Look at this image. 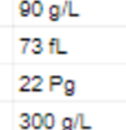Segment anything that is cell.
<instances>
[{"mask_svg": "<svg viewBox=\"0 0 126 130\" xmlns=\"http://www.w3.org/2000/svg\"><path fill=\"white\" fill-rule=\"evenodd\" d=\"M76 92V81L74 79H66L64 81V95L71 96Z\"/></svg>", "mask_w": 126, "mask_h": 130, "instance_id": "1", "label": "cell"}, {"mask_svg": "<svg viewBox=\"0 0 126 130\" xmlns=\"http://www.w3.org/2000/svg\"><path fill=\"white\" fill-rule=\"evenodd\" d=\"M53 126H55V115L51 112H47L43 116V127L47 130H51Z\"/></svg>", "mask_w": 126, "mask_h": 130, "instance_id": "2", "label": "cell"}, {"mask_svg": "<svg viewBox=\"0 0 126 130\" xmlns=\"http://www.w3.org/2000/svg\"><path fill=\"white\" fill-rule=\"evenodd\" d=\"M81 127V129H83V130H90L91 129V126H87L86 124H85V115L83 113H77V116H76V118H74V122H73V127Z\"/></svg>", "mask_w": 126, "mask_h": 130, "instance_id": "3", "label": "cell"}, {"mask_svg": "<svg viewBox=\"0 0 126 130\" xmlns=\"http://www.w3.org/2000/svg\"><path fill=\"white\" fill-rule=\"evenodd\" d=\"M31 127L38 130L40 127H43V116H42L40 113H34L33 116H31Z\"/></svg>", "mask_w": 126, "mask_h": 130, "instance_id": "4", "label": "cell"}, {"mask_svg": "<svg viewBox=\"0 0 126 130\" xmlns=\"http://www.w3.org/2000/svg\"><path fill=\"white\" fill-rule=\"evenodd\" d=\"M49 91H53V86H57V85H61L64 82V78L61 77V75H57V74H52L49 75Z\"/></svg>", "mask_w": 126, "mask_h": 130, "instance_id": "5", "label": "cell"}, {"mask_svg": "<svg viewBox=\"0 0 126 130\" xmlns=\"http://www.w3.org/2000/svg\"><path fill=\"white\" fill-rule=\"evenodd\" d=\"M42 83H43V77H42V75H33V77H31V86H30V89L31 87H40Z\"/></svg>", "mask_w": 126, "mask_h": 130, "instance_id": "6", "label": "cell"}, {"mask_svg": "<svg viewBox=\"0 0 126 130\" xmlns=\"http://www.w3.org/2000/svg\"><path fill=\"white\" fill-rule=\"evenodd\" d=\"M73 122H74V118H71V117H62L61 127H73ZM73 129H74V127H73Z\"/></svg>", "mask_w": 126, "mask_h": 130, "instance_id": "7", "label": "cell"}, {"mask_svg": "<svg viewBox=\"0 0 126 130\" xmlns=\"http://www.w3.org/2000/svg\"><path fill=\"white\" fill-rule=\"evenodd\" d=\"M31 10H33V13L35 16H39L42 13V10H43V7H42L40 2H34L33 3V8H31Z\"/></svg>", "mask_w": 126, "mask_h": 130, "instance_id": "8", "label": "cell"}, {"mask_svg": "<svg viewBox=\"0 0 126 130\" xmlns=\"http://www.w3.org/2000/svg\"><path fill=\"white\" fill-rule=\"evenodd\" d=\"M18 127L22 130H27L29 127H31V121H21L18 124Z\"/></svg>", "mask_w": 126, "mask_h": 130, "instance_id": "9", "label": "cell"}, {"mask_svg": "<svg viewBox=\"0 0 126 130\" xmlns=\"http://www.w3.org/2000/svg\"><path fill=\"white\" fill-rule=\"evenodd\" d=\"M29 3L27 2H22V3H21L20 4V9H21V12H22V10H24V14H26V12H27V10H29Z\"/></svg>", "mask_w": 126, "mask_h": 130, "instance_id": "10", "label": "cell"}, {"mask_svg": "<svg viewBox=\"0 0 126 130\" xmlns=\"http://www.w3.org/2000/svg\"><path fill=\"white\" fill-rule=\"evenodd\" d=\"M18 117H20L21 121H31V116H30L29 113H25V112H24V113H20Z\"/></svg>", "mask_w": 126, "mask_h": 130, "instance_id": "11", "label": "cell"}, {"mask_svg": "<svg viewBox=\"0 0 126 130\" xmlns=\"http://www.w3.org/2000/svg\"><path fill=\"white\" fill-rule=\"evenodd\" d=\"M18 81L20 82H27V81H31V77H29V75H21V77L18 78Z\"/></svg>", "mask_w": 126, "mask_h": 130, "instance_id": "12", "label": "cell"}, {"mask_svg": "<svg viewBox=\"0 0 126 130\" xmlns=\"http://www.w3.org/2000/svg\"><path fill=\"white\" fill-rule=\"evenodd\" d=\"M56 42H57V40H53V39L49 40V52H51V53H53V46H55Z\"/></svg>", "mask_w": 126, "mask_h": 130, "instance_id": "13", "label": "cell"}, {"mask_svg": "<svg viewBox=\"0 0 126 130\" xmlns=\"http://www.w3.org/2000/svg\"><path fill=\"white\" fill-rule=\"evenodd\" d=\"M39 52H42V46H35L33 48V53H39Z\"/></svg>", "mask_w": 126, "mask_h": 130, "instance_id": "14", "label": "cell"}, {"mask_svg": "<svg viewBox=\"0 0 126 130\" xmlns=\"http://www.w3.org/2000/svg\"><path fill=\"white\" fill-rule=\"evenodd\" d=\"M61 130H73V127H61Z\"/></svg>", "mask_w": 126, "mask_h": 130, "instance_id": "15", "label": "cell"}]
</instances>
